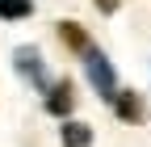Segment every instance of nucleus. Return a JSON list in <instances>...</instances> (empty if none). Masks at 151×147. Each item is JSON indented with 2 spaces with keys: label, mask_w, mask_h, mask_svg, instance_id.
<instances>
[{
  "label": "nucleus",
  "mask_w": 151,
  "mask_h": 147,
  "mask_svg": "<svg viewBox=\"0 0 151 147\" xmlns=\"http://www.w3.org/2000/svg\"><path fill=\"white\" fill-rule=\"evenodd\" d=\"M63 147H92V130L84 122H63Z\"/></svg>",
  "instance_id": "nucleus-6"
},
{
  "label": "nucleus",
  "mask_w": 151,
  "mask_h": 147,
  "mask_svg": "<svg viewBox=\"0 0 151 147\" xmlns=\"http://www.w3.org/2000/svg\"><path fill=\"white\" fill-rule=\"evenodd\" d=\"M113 109H118V118H126V122H139V118H143V101H139L134 93H126V88H118Z\"/></svg>",
  "instance_id": "nucleus-4"
},
{
  "label": "nucleus",
  "mask_w": 151,
  "mask_h": 147,
  "mask_svg": "<svg viewBox=\"0 0 151 147\" xmlns=\"http://www.w3.org/2000/svg\"><path fill=\"white\" fill-rule=\"evenodd\" d=\"M84 71H88V80H92V88L105 97V101H113L118 97V76H113V67H109V59L97 50V46H88L84 50Z\"/></svg>",
  "instance_id": "nucleus-1"
},
{
  "label": "nucleus",
  "mask_w": 151,
  "mask_h": 147,
  "mask_svg": "<svg viewBox=\"0 0 151 147\" xmlns=\"http://www.w3.org/2000/svg\"><path fill=\"white\" fill-rule=\"evenodd\" d=\"M34 13V0H0V21H21Z\"/></svg>",
  "instance_id": "nucleus-7"
},
{
  "label": "nucleus",
  "mask_w": 151,
  "mask_h": 147,
  "mask_svg": "<svg viewBox=\"0 0 151 147\" xmlns=\"http://www.w3.org/2000/svg\"><path fill=\"white\" fill-rule=\"evenodd\" d=\"M71 105H76V93H71V84H67V80H59V84H50V88H46V114L67 118V114H71Z\"/></svg>",
  "instance_id": "nucleus-3"
},
{
  "label": "nucleus",
  "mask_w": 151,
  "mask_h": 147,
  "mask_svg": "<svg viewBox=\"0 0 151 147\" xmlns=\"http://www.w3.org/2000/svg\"><path fill=\"white\" fill-rule=\"evenodd\" d=\"M13 67L21 71V76L38 88V93H46L50 88V76H46V63H42V55H38L34 46H17L13 50Z\"/></svg>",
  "instance_id": "nucleus-2"
},
{
  "label": "nucleus",
  "mask_w": 151,
  "mask_h": 147,
  "mask_svg": "<svg viewBox=\"0 0 151 147\" xmlns=\"http://www.w3.org/2000/svg\"><path fill=\"white\" fill-rule=\"evenodd\" d=\"M59 38H63V42H67L71 50H80V55H84V50L92 46V42H88V34H84L80 25H76V21H59Z\"/></svg>",
  "instance_id": "nucleus-5"
},
{
  "label": "nucleus",
  "mask_w": 151,
  "mask_h": 147,
  "mask_svg": "<svg viewBox=\"0 0 151 147\" xmlns=\"http://www.w3.org/2000/svg\"><path fill=\"white\" fill-rule=\"evenodd\" d=\"M97 9H101V13H113V9H118V0H97Z\"/></svg>",
  "instance_id": "nucleus-8"
}]
</instances>
